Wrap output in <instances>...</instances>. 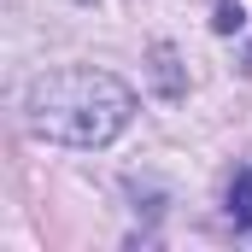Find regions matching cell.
I'll use <instances>...</instances> for the list:
<instances>
[{"label": "cell", "mask_w": 252, "mask_h": 252, "mask_svg": "<svg viewBox=\"0 0 252 252\" xmlns=\"http://www.w3.org/2000/svg\"><path fill=\"white\" fill-rule=\"evenodd\" d=\"M129 118H135L129 82H118L112 70H94V64L41 70L24 88V124L59 147H106L129 129Z\"/></svg>", "instance_id": "1"}, {"label": "cell", "mask_w": 252, "mask_h": 252, "mask_svg": "<svg viewBox=\"0 0 252 252\" xmlns=\"http://www.w3.org/2000/svg\"><path fill=\"white\" fill-rule=\"evenodd\" d=\"M211 24H217V35H235V30L247 24V12H241V0H217V18H211Z\"/></svg>", "instance_id": "3"}, {"label": "cell", "mask_w": 252, "mask_h": 252, "mask_svg": "<svg viewBox=\"0 0 252 252\" xmlns=\"http://www.w3.org/2000/svg\"><path fill=\"white\" fill-rule=\"evenodd\" d=\"M229 223L252 235V170H235V182H229Z\"/></svg>", "instance_id": "2"}, {"label": "cell", "mask_w": 252, "mask_h": 252, "mask_svg": "<svg viewBox=\"0 0 252 252\" xmlns=\"http://www.w3.org/2000/svg\"><path fill=\"white\" fill-rule=\"evenodd\" d=\"M153 59H158V82H164V94H182V82H176V53H170V47H158Z\"/></svg>", "instance_id": "4"}]
</instances>
